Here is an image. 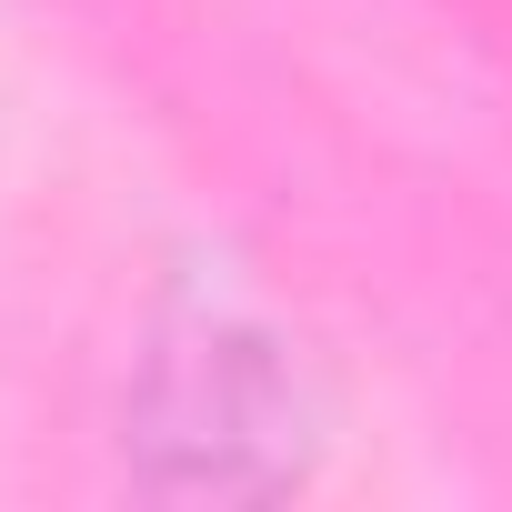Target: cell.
Listing matches in <instances>:
<instances>
[{
  "instance_id": "1",
  "label": "cell",
  "mask_w": 512,
  "mask_h": 512,
  "mask_svg": "<svg viewBox=\"0 0 512 512\" xmlns=\"http://www.w3.org/2000/svg\"><path fill=\"white\" fill-rule=\"evenodd\" d=\"M332 442L312 352L231 282H171L121 382L131 482L161 502H282Z\"/></svg>"
}]
</instances>
